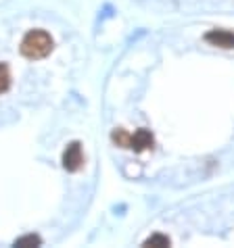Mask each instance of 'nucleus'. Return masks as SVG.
<instances>
[{"mask_svg": "<svg viewBox=\"0 0 234 248\" xmlns=\"http://www.w3.org/2000/svg\"><path fill=\"white\" fill-rule=\"evenodd\" d=\"M111 140L117 144V146H121V148L130 146V134L126 132V129H121V127H117L115 132L111 134Z\"/></svg>", "mask_w": 234, "mask_h": 248, "instance_id": "423d86ee", "label": "nucleus"}, {"mask_svg": "<svg viewBox=\"0 0 234 248\" xmlns=\"http://www.w3.org/2000/svg\"><path fill=\"white\" fill-rule=\"evenodd\" d=\"M40 244H42V238H40V236H33V233L15 240V246H40Z\"/></svg>", "mask_w": 234, "mask_h": 248, "instance_id": "6e6552de", "label": "nucleus"}, {"mask_svg": "<svg viewBox=\"0 0 234 248\" xmlns=\"http://www.w3.org/2000/svg\"><path fill=\"white\" fill-rule=\"evenodd\" d=\"M153 146H155V138L147 127H140L136 134H130V146L128 148L134 150V153H144V150H149Z\"/></svg>", "mask_w": 234, "mask_h": 248, "instance_id": "7ed1b4c3", "label": "nucleus"}, {"mask_svg": "<svg viewBox=\"0 0 234 248\" xmlns=\"http://www.w3.org/2000/svg\"><path fill=\"white\" fill-rule=\"evenodd\" d=\"M11 88V71L4 63H0V94H4Z\"/></svg>", "mask_w": 234, "mask_h": 248, "instance_id": "0eeeda50", "label": "nucleus"}, {"mask_svg": "<svg viewBox=\"0 0 234 248\" xmlns=\"http://www.w3.org/2000/svg\"><path fill=\"white\" fill-rule=\"evenodd\" d=\"M82 165H84V153H82V144L80 142H71L69 146L65 148V153H63V167L67 171H71V173H75V171L82 169Z\"/></svg>", "mask_w": 234, "mask_h": 248, "instance_id": "f03ea898", "label": "nucleus"}, {"mask_svg": "<svg viewBox=\"0 0 234 248\" xmlns=\"http://www.w3.org/2000/svg\"><path fill=\"white\" fill-rule=\"evenodd\" d=\"M169 244H171V240L167 236H163V233H153L150 238L144 240V246H153V248H163Z\"/></svg>", "mask_w": 234, "mask_h": 248, "instance_id": "39448f33", "label": "nucleus"}, {"mask_svg": "<svg viewBox=\"0 0 234 248\" xmlns=\"http://www.w3.org/2000/svg\"><path fill=\"white\" fill-rule=\"evenodd\" d=\"M54 42L50 38V33L44 31V30H32L27 31L23 40H21V54L30 61H38V59H44L52 52Z\"/></svg>", "mask_w": 234, "mask_h": 248, "instance_id": "f257e3e1", "label": "nucleus"}, {"mask_svg": "<svg viewBox=\"0 0 234 248\" xmlns=\"http://www.w3.org/2000/svg\"><path fill=\"white\" fill-rule=\"evenodd\" d=\"M205 42H209L211 46H217V48L232 50V48H234V31H228V30H211V31L205 33Z\"/></svg>", "mask_w": 234, "mask_h": 248, "instance_id": "20e7f679", "label": "nucleus"}]
</instances>
